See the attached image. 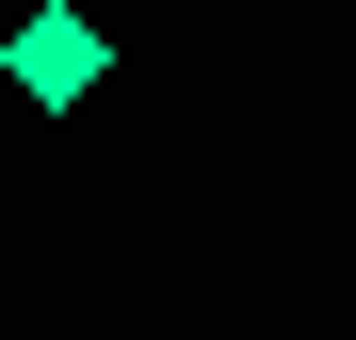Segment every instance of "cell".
Masks as SVG:
<instances>
[{
    "label": "cell",
    "instance_id": "6da1fadb",
    "mask_svg": "<svg viewBox=\"0 0 356 340\" xmlns=\"http://www.w3.org/2000/svg\"><path fill=\"white\" fill-rule=\"evenodd\" d=\"M0 65H17V97H33V113H81V97H97V65H113V49H97V17H81V0H33V17H17V49H0Z\"/></svg>",
    "mask_w": 356,
    "mask_h": 340
}]
</instances>
